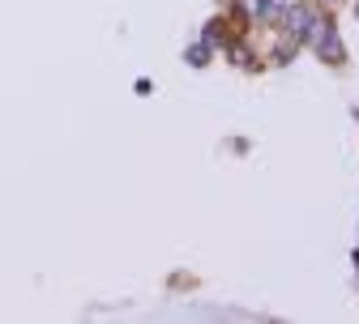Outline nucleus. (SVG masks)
<instances>
[{
    "label": "nucleus",
    "mask_w": 359,
    "mask_h": 324,
    "mask_svg": "<svg viewBox=\"0 0 359 324\" xmlns=\"http://www.w3.org/2000/svg\"><path fill=\"white\" fill-rule=\"evenodd\" d=\"M312 43H317V52L330 60V64H342L346 60V52H342V38H338V30H334V22H317L312 17Z\"/></svg>",
    "instance_id": "nucleus-1"
},
{
    "label": "nucleus",
    "mask_w": 359,
    "mask_h": 324,
    "mask_svg": "<svg viewBox=\"0 0 359 324\" xmlns=\"http://www.w3.org/2000/svg\"><path fill=\"white\" fill-rule=\"evenodd\" d=\"M308 26H312V13H308L304 5H291V9H287V30H291V43L308 38Z\"/></svg>",
    "instance_id": "nucleus-2"
},
{
    "label": "nucleus",
    "mask_w": 359,
    "mask_h": 324,
    "mask_svg": "<svg viewBox=\"0 0 359 324\" xmlns=\"http://www.w3.org/2000/svg\"><path fill=\"white\" fill-rule=\"evenodd\" d=\"M205 56H210V48H205V43H197V48L189 52V64H197V69H201V64H205Z\"/></svg>",
    "instance_id": "nucleus-3"
}]
</instances>
